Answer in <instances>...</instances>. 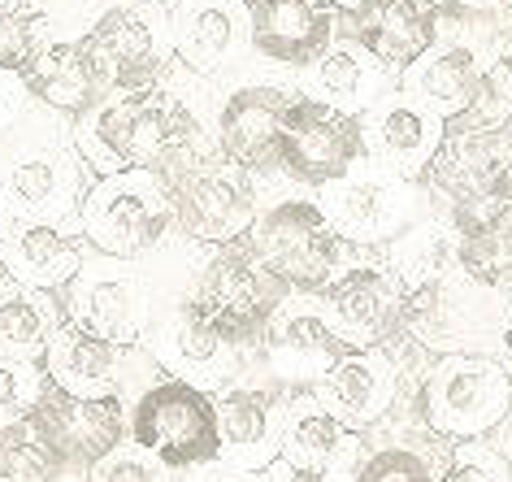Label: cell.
I'll return each mask as SVG.
<instances>
[{
    "label": "cell",
    "mask_w": 512,
    "mask_h": 482,
    "mask_svg": "<svg viewBox=\"0 0 512 482\" xmlns=\"http://www.w3.org/2000/svg\"><path fill=\"white\" fill-rule=\"evenodd\" d=\"M213 83L174 70L144 92H113L105 105L74 122V148L96 179L118 170L170 174L178 161L213 144Z\"/></svg>",
    "instance_id": "cell-1"
},
{
    "label": "cell",
    "mask_w": 512,
    "mask_h": 482,
    "mask_svg": "<svg viewBox=\"0 0 512 482\" xmlns=\"http://www.w3.org/2000/svg\"><path fill=\"white\" fill-rule=\"evenodd\" d=\"M9 157L0 161V209L9 222L74 226L96 174L74 148V126L35 105V113L5 139Z\"/></svg>",
    "instance_id": "cell-2"
},
{
    "label": "cell",
    "mask_w": 512,
    "mask_h": 482,
    "mask_svg": "<svg viewBox=\"0 0 512 482\" xmlns=\"http://www.w3.org/2000/svg\"><path fill=\"white\" fill-rule=\"evenodd\" d=\"M417 426L443 443L495 439L512 417V365L499 352H456L439 357L417 383Z\"/></svg>",
    "instance_id": "cell-3"
},
{
    "label": "cell",
    "mask_w": 512,
    "mask_h": 482,
    "mask_svg": "<svg viewBox=\"0 0 512 482\" xmlns=\"http://www.w3.org/2000/svg\"><path fill=\"white\" fill-rule=\"evenodd\" d=\"M243 244L287 296L326 291L330 278L356 257V248H348L330 231L317 196H300V192H278L265 200V209L256 213Z\"/></svg>",
    "instance_id": "cell-4"
},
{
    "label": "cell",
    "mask_w": 512,
    "mask_h": 482,
    "mask_svg": "<svg viewBox=\"0 0 512 482\" xmlns=\"http://www.w3.org/2000/svg\"><path fill=\"white\" fill-rule=\"evenodd\" d=\"M161 179L170 187L174 235L196 248L235 244L252 231L256 213L265 209V187L235 161H226L217 148L178 161Z\"/></svg>",
    "instance_id": "cell-5"
},
{
    "label": "cell",
    "mask_w": 512,
    "mask_h": 482,
    "mask_svg": "<svg viewBox=\"0 0 512 482\" xmlns=\"http://www.w3.org/2000/svg\"><path fill=\"white\" fill-rule=\"evenodd\" d=\"M74 231L96 257L148 261L174 239L170 187L152 170H118L96 179L87 192Z\"/></svg>",
    "instance_id": "cell-6"
},
{
    "label": "cell",
    "mask_w": 512,
    "mask_h": 482,
    "mask_svg": "<svg viewBox=\"0 0 512 482\" xmlns=\"http://www.w3.org/2000/svg\"><path fill=\"white\" fill-rule=\"evenodd\" d=\"M187 300L226 344L256 357L270 322L291 296L256 265L248 244L235 239V244L222 248H204V261L187 287Z\"/></svg>",
    "instance_id": "cell-7"
},
{
    "label": "cell",
    "mask_w": 512,
    "mask_h": 482,
    "mask_svg": "<svg viewBox=\"0 0 512 482\" xmlns=\"http://www.w3.org/2000/svg\"><path fill=\"white\" fill-rule=\"evenodd\" d=\"M87 57L113 92H144L174 70L170 0H109L79 31Z\"/></svg>",
    "instance_id": "cell-8"
},
{
    "label": "cell",
    "mask_w": 512,
    "mask_h": 482,
    "mask_svg": "<svg viewBox=\"0 0 512 482\" xmlns=\"http://www.w3.org/2000/svg\"><path fill=\"white\" fill-rule=\"evenodd\" d=\"M322 205L330 231L356 252H382L395 244L408 226L426 218V187L400 179L395 170L378 161H356V166L322 192H313Z\"/></svg>",
    "instance_id": "cell-9"
},
{
    "label": "cell",
    "mask_w": 512,
    "mask_h": 482,
    "mask_svg": "<svg viewBox=\"0 0 512 482\" xmlns=\"http://www.w3.org/2000/svg\"><path fill=\"white\" fill-rule=\"evenodd\" d=\"M126 435L174 474L217 465V404L183 378H157L126 404Z\"/></svg>",
    "instance_id": "cell-10"
},
{
    "label": "cell",
    "mask_w": 512,
    "mask_h": 482,
    "mask_svg": "<svg viewBox=\"0 0 512 482\" xmlns=\"http://www.w3.org/2000/svg\"><path fill=\"white\" fill-rule=\"evenodd\" d=\"M300 100L296 79H274V74H243L217 96L213 105V144L226 161L248 170L261 187L283 183L278 179V152H283L287 118Z\"/></svg>",
    "instance_id": "cell-11"
},
{
    "label": "cell",
    "mask_w": 512,
    "mask_h": 482,
    "mask_svg": "<svg viewBox=\"0 0 512 482\" xmlns=\"http://www.w3.org/2000/svg\"><path fill=\"white\" fill-rule=\"evenodd\" d=\"M508 309L504 291H486L465 274H447L443 283L408 291L404 335L434 361L456 352H491L486 344L504 335Z\"/></svg>",
    "instance_id": "cell-12"
},
{
    "label": "cell",
    "mask_w": 512,
    "mask_h": 482,
    "mask_svg": "<svg viewBox=\"0 0 512 482\" xmlns=\"http://www.w3.org/2000/svg\"><path fill=\"white\" fill-rule=\"evenodd\" d=\"M317 309L343 352L387 348L395 335H404L408 291L378 252H356L326 283V291H317Z\"/></svg>",
    "instance_id": "cell-13"
},
{
    "label": "cell",
    "mask_w": 512,
    "mask_h": 482,
    "mask_svg": "<svg viewBox=\"0 0 512 482\" xmlns=\"http://www.w3.org/2000/svg\"><path fill=\"white\" fill-rule=\"evenodd\" d=\"M144 348H148V357L157 361V370L165 378H183V383L209 391V396L235 387L239 378L252 374V365H256V357L239 352L235 344H226V339L217 335L196 309H191L187 291L174 296V300H165L157 309Z\"/></svg>",
    "instance_id": "cell-14"
},
{
    "label": "cell",
    "mask_w": 512,
    "mask_h": 482,
    "mask_svg": "<svg viewBox=\"0 0 512 482\" xmlns=\"http://www.w3.org/2000/svg\"><path fill=\"white\" fill-rule=\"evenodd\" d=\"M44 374L48 383L66 396L79 400H126L131 404L148 383H157L161 370L148 357V348H118L109 339H100L83 326H74L66 317V326L53 335V344L44 352Z\"/></svg>",
    "instance_id": "cell-15"
},
{
    "label": "cell",
    "mask_w": 512,
    "mask_h": 482,
    "mask_svg": "<svg viewBox=\"0 0 512 482\" xmlns=\"http://www.w3.org/2000/svg\"><path fill=\"white\" fill-rule=\"evenodd\" d=\"M287 391L270 378L243 374L235 387L217 391V465L226 478H256L278 465L287 422Z\"/></svg>",
    "instance_id": "cell-16"
},
{
    "label": "cell",
    "mask_w": 512,
    "mask_h": 482,
    "mask_svg": "<svg viewBox=\"0 0 512 482\" xmlns=\"http://www.w3.org/2000/svg\"><path fill=\"white\" fill-rule=\"evenodd\" d=\"M434 205H504L512 200V126H447V139L426 174Z\"/></svg>",
    "instance_id": "cell-17"
},
{
    "label": "cell",
    "mask_w": 512,
    "mask_h": 482,
    "mask_svg": "<svg viewBox=\"0 0 512 482\" xmlns=\"http://www.w3.org/2000/svg\"><path fill=\"white\" fill-rule=\"evenodd\" d=\"M356 161H365L361 118H348L339 109H326L317 100L300 96L283 131V152H278V179L287 187L322 192L343 179Z\"/></svg>",
    "instance_id": "cell-18"
},
{
    "label": "cell",
    "mask_w": 512,
    "mask_h": 482,
    "mask_svg": "<svg viewBox=\"0 0 512 482\" xmlns=\"http://www.w3.org/2000/svg\"><path fill=\"white\" fill-rule=\"evenodd\" d=\"M174 61L204 83L248 70L252 9L243 0H170Z\"/></svg>",
    "instance_id": "cell-19"
},
{
    "label": "cell",
    "mask_w": 512,
    "mask_h": 482,
    "mask_svg": "<svg viewBox=\"0 0 512 482\" xmlns=\"http://www.w3.org/2000/svg\"><path fill=\"white\" fill-rule=\"evenodd\" d=\"M35 439L48 448L66 478H83L96 461H105L126 439V400H79L66 391H48L31 417Z\"/></svg>",
    "instance_id": "cell-20"
},
{
    "label": "cell",
    "mask_w": 512,
    "mask_h": 482,
    "mask_svg": "<svg viewBox=\"0 0 512 482\" xmlns=\"http://www.w3.org/2000/svg\"><path fill=\"white\" fill-rule=\"evenodd\" d=\"M313 400L330 417H339L352 435H374L387 417L404 404V361L391 344L343 352L322 383L313 387Z\"/></svg>",
    "instance_id": "cell-21"
},
{
    "label": "cell",
    "mask_w": 512,
    "mask_h": 482,
    "mask_svg": "<svg viewBox=\"0 0 512 482\" xmlns=\"http://www.w3.org/2000/svg\"><path fill=\"white\" fill-rule=\"evenodd\" d=\"M339 357H343V348H339V339L330 335V326L322 322L317 296H291L270 322V331H265L256 365H261V374L270 378L274 387H283L287 396H309V391L335 370Z\"/></svg>",
    "instance_id": "cell-22"
},
{
    "label": "cell",
    "mask_w": 512,
    "mask_h": 482,
    "mask_svg": "<svg viewBox=\"0 0 512 482\" xmlns=\"http://www.w3.org/2000/svg\"><path fill=\"white\" fill-rule=\"evenodd\" d=\"M361 135H365L369 161L395 170L408 183L426 187V174L447 139V122L439 113H430L421 100H413L408 92L395 87V92L382 96L369 113H361Z\"/></svg>",
    "instance_id": "cell-23"
},
{
    "label": "cell",
    "mask_w": 512,
    "mask_h": 482,
    "mask_svg": "<svg viewBox=\"0 0 512 482\" xmlns=\"http://www.w3.org/2000/svg\"><path fill=\"white\" fill-rule=\"evenodd\" d=\"M339 31L352 35L382 70L400 79L417 57L434 48V40L443 35V22L430 0H361L356 9L339 14Z\"/></svg>",
    "instance_id": "cell-24"
},
{
    "label": "cell",
    "mask_w": 512,
    "mask_h": 482,
    "mask_svg": "<svg viewBox=\"0 0 512 482\" xmlns=\"http://www.w3.org/2000/svg\"><path fill=\"white\" fill-rule=\"evenodd\" d=\"M491 61V44L482 35L469 31H443L426 57H417L413 66L400 74V92L421 100L430 113H439L443 122L465 118V109L478 96L482 70Z\"/></svg>",
    "instance_id": "cell-25"
},
{
    "label": "cell",
    "mask_w": 512,
    "mask_h": 482,
    "mask_svg": "<svg viewBox=\"0 0 512 482\" xmlns=\"http://www.w3.org/2000/svg\"><path fill=\"white\" fill-rule=\"evenodd\" d=\"M339 35V9L330 0H265L252 5V57L261 66L300 74Z\"/></svg>",
    "instance_id": "cell-26"
},
{
    "label": "cell",
    "mask_w": 512,
    "mask_h": 482,
    "mask_svg": "<svg viewBox=\"0 0 512 482\" xmlns=\"http://www.w3.org/2000/svg\"><path fill=\"white\" fill-rule=\"evenodd\" d=\"M296 87H300V96L317 100V105L339 109V113H348V118H361L382 96H391L395 87H400V79H395L391 70H382L352 35L339 31L335 40L326 44V53H317L309 66L296 74Z\"/></svg>",
    "instance_id": "cell-27"
},
{
    "label": "cell",
    "mask_w": 512,
    "mask_h": 482,
    "mask_svg": "<svg viewBox=\"0 0 512 482\" xmlns=\"http://www.w3.org/2000/svg\"><path fill=\"white\" fill-rule=\"evenodd\" d=\"M87 257H92V248L83 244L74 226L14 222L0 239V274L18 287L57 291V296L74 283Z\"/></svg>",
    "instance_id": "cell-28"
},
{
    "label": "cell",
    "mask_w": 512,
    "mask_h": 482,
    "mask_svg": "<svg viewBox=\"0 0 512 482\" xmlns=\"http://www.w3.org/2000/svg\"><path fill=\"white\" fill-rule=\"evenodd\" d=\"M22 83H27L35 105L57 113V118H66L70 126L83 122L87 113L109 100V87H105V79H100L96 61L87 57L79 35H61V40L48 44Z\"/></svg>",
    "instance_id": "cell-29"
},
{
    "label": "cell",
    "mask_w": 512,
    "mask_h": 482,
    "mask_svg": "<svg viewBox=\"0 0 512 482\" xmlns=\"http://www.w3.org/2000/svg\"><path fill=\"white\" fill-rule=\"evenodd\" d=\"M356 448V435L343 430L339 417H330L322 404L309 396H291L287 400V422H283V452L278 461L296 474L330 478L343 465V456Z\"/></svg>",
    "instance_id": "cell-30"
},
{
    "label": "cell",
    "mask_w": 512,
    "mask_h": 482,
    "mask_svg": "<svg viewBox=\"0 0 512 482\" xmlns=\"http://www.w3.org/2000/svg\"><path fill=\"white\" fill-rule=\"evenodd\" d=\"M61 326H66V300L57 291L18 287L0 274V352L5 357L44 361Z\"/></svg>",
    "instance_id": "cell-31"
},
{
    "label": "cell",
    "mask_w": 512,
    "mask_h": 482,
    "mask_svg": "<svg viewBox=\"0 0 512 482\" xmlns=\"http://www.w3.org/2000/svg\"><path fill=\"white\" fill-rule=\"evenodd\" d=\"M378 257L404 283V291H421L430 283H443L447 274H456V231L447 226L443 213L430 205L426 218L408 226Z\"/></svg>",
    "instance_id": "cell-32"
},
{
    "label": "cell",
    "mask_w": 512,
    "mask_h": 482,
    "mask_svg": "<svg viewBox=\"0 0 512 482\" xmlns=\"http://www.w3.org/2000/svg\"><path fill=\"white\" fill-rule=\"evenodd\" d=\"M430 439V430H421V439H391V443H378L369 448L365 443V456L356 461V469L343 482H439L443 478V465H447V452L452 448H421Z\"/></svg>",
    "instance_id": "cell-33"
},
{
    "label": "cell",
    "mask_w": 512,
    "mask_h": 482,
    "mask_svg": "<svg viewBox=\"0 0 512 482\" xmlns=\"http://www.w3.org/2000/svg\"><path fill=\"white\" fill-rule=\"evenodd\" d=\"M66 31H53V14L40 0H0V70L27 79L40 53Z\"/></svg>",
    "instance_id": "cell-34"
},
{
    "label": "cell",
    "mask_w": 512,
    "mask_h": 482,
    "mask_svg": "<svg viewBox=\"0 0 512 482\" xmlns=\"http://www.w3.org/2000/svg\"><path fill=\"white\" fill-rule=\"evenodd\" d=\"M48 391H53V383H48L40 361H18L0 352V430L31 422Z\"/></svg>",
    "instance_id": "cell-35"
},
{
    "label": "cell",
    "mask_w": 512,
    "mask_h": 482,
    "mask_svg": "<svg viewBox=\"0 0 512 482\" xmlns=\"http://www.w3.org/2000/svg\"><path fill=\"white\" fill-rule=\"evenodd\" d=\"M0 482H66L48 448L35 439L31 422L0 430Z\"/></svg>",
    "instance_id": "cell-36"
},
{
    "label": "cell",
    "mask_w": 512,
    "mask_h": 482,
    "mask_svg": "<svg viewBox=\"0 0 512 482\" xmlns=\"http://www.w3.org/2000/svg\"><path fill=\"white\" fill-rule=\"evenodd\" d=\"M447 126H482V131H495V126H512V66L499 61L491 53L478 83V96L465 109V118L447 122Z\"/></svg>",
    "instance_id": "cell-37"
},
{
    "label": "cell",
    "mask_w": 512,
    "mask_h": 482,
    "mask_svg": "<svg viewBox=\"0 0 512 482\" xmlns=\"http://www.w3.org/2000/svg\"><path fill=\"white\" fill-rule=\"evenodd\" d=\"M439 482H512V456L495 439L452 443Z\"/></svg>",
    "instance_id": "cell-38"
},
{
    "label": "cell",
    "mask_w": 512,
    "mask_h": 482,
    "mask_svg": "<svg viewBox=\"0 0 512 482\" xmlns=\"http://www.w3.org/2000/svg\"><path fill=\"white\" fill-rule=\"evenodd\" d=\"M83 482H183L170 465H161L152 452H144L139 443L126 439L122 448H113L105 461H96L83 474Z\"/></svg>",
    "instance_id": "cell-39"
},
{
    "label": "cell",
    "mask_w": 512,
    "mask_h": 482,
    "mask_svg": "<svg viewBox=\"0 0 512 482\" xmlns=\"http://www.w3.org/2000/svg\"><path fill=\"white\" fill-rule=\"evenodd\" d=\"M443 31H469L495 40L512 22V0H430Z\"/></svg>",
    "instance_id": "cell-40"
},
{
    "label": "cell",
    "mask_w": 512,
    "mask_h": 482,
    "mask_svg": "<svg viewBox=\"0 0 512 482\" xmlns=\"http://www.w3.org/2000/svg\"><path fill=\"white\" fill-rule=\"evenodd\" d=\"M31 113H35V100L27 92V83H22L18 74L0 70V144H5V139L31 118Z\"/></svg>",
    "instance_id": "cell-41"
},
{
    "label": "cell",
    "mask_w": 512,
    "mask_h": 482,
    "mask_svg": "<svg viewBox=\"0 0 512 482\" xmlns=\"http://www.w3.org/2000/svg\"><path fill=\"white\" fill-rule=\"evenodd\" d=\"M248 482H326V478H313V474H296V469H287L283 461H278V465H270V469H265V474L248 478Z\"/></svg>",
    "instance_id": "cell-42"
},
{
    "label": "cell",
    "mask_w": 512,
    "mask_h": 482,
    "mask_svg": "<svg viewBox=\"0 0 512 482\" xmlns=\"http://www.w3.org/2000/svg\"><path fill=\"white\" fill-rule=\"evenodd\" d=\"M499 344H504V352L512 357V309H508V322H504V335H499Z\"/></svg>",
    "instance_id": "cell-43"
},
{
    "label": "cell",
    "mask_w": 512,
    "mask_h": 482,
    "mask_svg": "<svg viewBox=\"0 0 512 482\" xmlns=\"http://www.w3.org/2000/svg\"><path fill=\"white\" fill-rule=\"evenodd\" d=\"M330 5H335L339 14H348V9H356V5H361V0H330Z\"/></svg>",
    "instance_id": "cell-44"
},
{
    "label": "cell",
    "mask_w": 512,
    "mask_h": 482,
    "mask_svg": "<svg viewBox=\"0 0 512 482\" xmlns=\"http://www.w3.org/2000/svg\"><path fill=\"white\" fill-rule=\"evenodd\" d=\"M9 226H14V222H9V218H5V209H0V239H5V231H9Z\"/></svg>",
    "instance_id": "cell-45"
},
{
    "label": "cell",
    "mask_w": 512,
    "mask_h": 482,
    "mask_svg": "<svg viewBox=\"0 0 512 482\" xmlns=\"http://www.w3.org/2000/svg\"><path fill=\"white\" fill-rule=\"evenodd\" d=\"M243 5H248V9H252V5H265V0H243Z\"/></svg>",
    "instance_id": "cell-46"
},
{
    "label": "cell",
    "mask_w": 512,
    "mask_h": 482,
    "mask_svg": "<svg viewBox=\"0 0 512 482\" xmlns=\"http://www.w3.org/2000/svg\"><path fill=\"white\" fill-rule=\"evenodd\" d=\"M230 482H248V478H230Z\"/></svg>",
    "instance_id": "cell-47"
},
{
    "label": "cell",
    "mask_w": 512,
    "mask_h": 482,
    "mask_svg": "<svg viewBox=\"0 0 512 482\" xmlns=\"http://www.w3.org/2000/svg\"><path fill=\"white\" fill-rule=\"evenodd\" d=\"M66 482H83V478H66Z\"/></svg>",
    "instance_id": "cell-48"
}]
</instances>
